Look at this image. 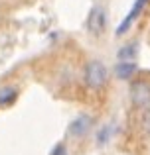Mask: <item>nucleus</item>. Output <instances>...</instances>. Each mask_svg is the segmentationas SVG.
I'll list each match as a JSON object with an SVG mask.
<instances>
[{
	"instance_id": "6e6552de",
	"label": "nucleus",
	"mask_w": 150,
	"mask_h": 155,
	"mask_svg": "<svg viewBox=\"0 0 150 155\" xmlns=\"http://www.w3.org/2000/svg\"><path fill=\"white\" fill-rule=\"evenodd\" d=\"M136 53H138V43H127L117 51V57L119 61H134Z\"/></svg>"
},
{
	"instance_id": "1a4fd4ad",
	"label": "nucleus",
	"mask_w": 150,
	"mask_h": 155,
	"mask_svg": "<svg viewBox=\"0 0 150 155\" xmlns=\"http://www.w3.org/2000/svg\"><path fill=\"white\" fill-rule=\"evenodd\" d=\"M111 134H113V126H103L99 130V134H97V141L99 143H107L111 140Z\"/></svg>"
},
{
	"instance_id": "f257e3e1",
	"label": "nucleus",
	"mask_w": 150,
	"mask_h": 155,
	"mask_svg": "<svg viewBox=\"0 0 150 155\" xmlns=\"http://www.w3.org/2000/svg\"><path fill=\"white\" fill-rule=\"evenodd\" d=\"M83 81H85V84H87L89 88H93V91L103 88L105 84H107V81H109L107 67H105L99 59L89 61V63L85 65V71H83Z\"/></svg>"
},
{
	"instance_id": "423d86ee",
	"label": "nucleus",
	"mask_w": 150,
	"mask_h": 155,
	"mask_svg": "<svg viewBox=\"0 0 150 155\" xmlns=\"http://www.w3.org/2000/svg\"><path fill=\"white\" fill-rule=\"evenodd\" d=\"M136 69H138V65H136L134 61H119V63L115 65V75L119 77L120 81H131L132 77H134Z\"/></svg>"
},
{
	"instance_id": "20e7f679",
	"label": "nucleus",
	"mask_w": 150,
	"mask_h": 155,
	"mask_svg": "<svg viewBox=\"0 0 150 155\" xmlns=\"http://www.w3.org/2000/svg\"><path fill=\"white\" fill-rule=\"evenodd\" d=\"M93 128V118L89 114H79L77 118L71 120V124L67 126V134L71 137H83L89 134V130Z\"/></svg>"
},
{
	"instance_id": "9d476101",
	"label": "nucleus",
	"mask_w": 150,
	"mask_h": 155,
	"mask_svg": "<svg viewBox=\"0 0 150 155\" xmlns=\"http://www.w3.org/2000/svg\"><path fill=\"white\" fill-rule=\"evenodd\" d=\"M140 124H142L144 132L150 134V108H148V106L144 108V112H142V120H140Z\"/></svg>"
},
{
	"instance_id": "39448f33",
	"label": "nucleus",
	"mask_w": 150,
	"mask_h": 155,
	"mask_svg": "<svg viewBox=\"0 0 150 155\" xmlns=\"http://www.w3.org/2000/svg\"><path fill=\"white\" fill-rule=\"evenodd\" d=\"M144 6H146V0H134L132 8L128 10V14L124 16V20L119 24V28H117V35H123V34H127V31L131 30V26L134 24V20L140 16V12L144 10Z\"/></svg>"
},
{
	"instance_id": "7ed1b4c3",
	"label": "nucleus",
	"mask_w": 150,
	"mask_h": 155,
	"mask_svg": "<svg viewBox=\"0 0 150 155\" xmlns=\"http://www.w3.org/2000/svg\"><path fill=\"white\" fill-rule=\"evenodd\" d=\"M107 28V12L103 6H93V10L89 12L87 18V30L93 35H101Z\"/></svg>"
},
{
	"instance_id": "9b49d317",
	"label": "nucleus",
	"mask_w": 150,
	"mask_h": 155,
	"mask_svg": "<svg viewBox=\"0 0 150 155\" xmlns=\"http://www.w3.org/2000/svg\"><path fill=\"white\" fill-rule=\"evenodd\" d=\"M50 155H69V153H67V147H65L63 143H58L54 149H51Z\"/></svg>"
},
{
	"instance_id": "0eeeda50",
	"label": "nucleus",
	"mask_w": 150,
	"mask_h": 155,
	"mask_svg": "<svg viewBox=\"0 0 150 155\" xmlns=\"http://www.w3.org/2000/svg\"><path fill=\"white\" fill-rule=\"evenodd\" d=\"M16 98H18V88H16V87H12V84H6V87L0 88V108L14 104Z\"/></svg>"
},
{
	"instance_id": "f03ea898",
	"label": "nucleus",
	"mask_w": 150,
	"mask_h": 155,
	"mask_svg": "<svg viewBox=\"0 0 150 155\" xmlns=\"http://www.w3.org/2000/svg\"><path fill=\"white\" fill-rule=\"evenodd\" d=\"M131 102L136 106V108H146L150 106V83L146 81H134L131 84Z\"/></svg>"
}]
</instances>
